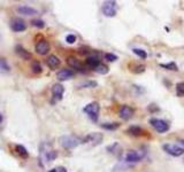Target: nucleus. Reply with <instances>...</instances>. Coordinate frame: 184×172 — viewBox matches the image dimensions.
Listing matches in <instances>:
<instances>
[{"label": "nucleus", "mask_w": 184, "mask_h": 172, "mask_svg": "<svg viewBox=\"0 0 184 172\" xmlns=\"http://www.w3.org/2000/svg\"><path fill=\"white\" fill-rule=\"evenodd\" d=\"M143 156H144V154L138 153L137 150H129L125 155V161L128 163H137V162H140Z\"/></svg>", "instance_id": "8"}, {"label": "nucleus", "mask_w": 184, "mask_h": 172, "mask_svg": "<svg viewBox=\"0 0 184 172\" xmlns=\"http://www.w3.org/2000/svg\"><path fill=\"white\" fill-rule=\"evenodd\" d=\"M164 150L166 152L167 154H169L171 156H175V157H177V156H181V155H183L184 154V150L181 148V147H178L176 143L175 145H171V143H164Z\"/></svg>", "instance_id": "5"}, {"label": "nucleus", "mask_w": 184, "mask_h": 172, "mask_svg": "<svg viewBox=\"0 0 184 172\" xmlns=\"http://www.w3.org/2000/svg\"><path fill=\"white\" fill-rule=\"evenodd\" d=\"M160 67L161 68H164V69H167V70H173V71H177L178 68L177 65H176V63L175 62H169V63H161L160 64Z\"/></svg>", "instance_id": "22"}, {"label": "nucleus", "mask_w": 184, "mask_h": 172, "mask_svg": "<svg viewBox=\"0 0 184 172\" xmlns=\"http://www.w3.org/2000/svg\"><path fill=\"white\" fill-rule=\"evenodd\" d=\"M31 24H32L33 26H36V28H39V29H43L44 26H45V22L43 21V20H32L31 21Z\"/></svg>", "instance_id": "25"}, {"label": "nucleus", "mask_w": 184, "mask_h": 172, "mask_svg": "<svg viewBox=\"0 0 184 172\" xmlns=\"http://www.w3.org/2000/svg\"><path fill=\"white\" fill-rule=\"evenodd\" d=\"M35 51L40 55H46L50 51V44L46 40H40L35 46Z\"/></svg>", "instance_id": "10"}, {"label": "nucleus", "mask_w": 184, "mask_h": 172, "mask_svg": "<svg viewBox=\"0 0 184 172\" xmlns=\"http://www.w3.org/2000/svg\"><path fill=\"white\" fill-rule=\"evenodd\" d=\"M59 141L60 145L66 149H72L78 146L79 143H82V139H79L78 137H75V135H62L60 137Z\"/></svg>", "instance_id": "1"}, {"label": "nucleus", "mask_w": 184, "mask_h": 172, "mask_svg": "<svg viewBox=\"0 0 184 172\" xmlns=\"http://www.w3.org/2000/svg\"><path fill=\"white\" fill-rule=\"evenodd\" d=\"M67 63L69 64L72 69H76V70H82L83 69V65L79 62V60H77V59H75V57L72 56H69L67 59Z\"/></svg>", "instance_id": "16"}, {"label": "nucleus", "mask_w": 184, "mask_h": 172, "mask_svg": "<svg viewBox=\"0 0 184 172\" xmlns=\"http://www.w3.org/2000/svg\"><path fill=\"white\" fill-rule=\"evenodd\" d=\"M96 86H97L96 82H86V83L81 84L78 87L79 89H86V87H96Z\"/></svg>", "instance_id": "28"}, {"label": "nucleus", "mask_w": 184, "mask_h": 172, "mask_svg": "<svg viewBox=\"0 0 184 172\" xmlns=\"http://www.w3.org/2000/svg\"><path fill=\"white\" fill-rule=\"evenodd\" d=\"M144 71H145V65H143V64L136 65L135 69H132V72H135V74H142Z\"/></svg>", "instance_id": "31"}, {"label": "nucleus", "mask_w": 184, "mask_h": 172, "mask_svg": "<svg viewBox=\"0 0 184 172\" xmlns=\"http://www.w3.org/2000/svg\"><path fill=\"white\" fill-rule=\"evenodd\" d=\"M1 122H2V115L0 114V123H1Z\"/></svg>", "instance_id": "35"}, {"label": "nucleus", "mask_w": 184, "mask_h": 172, "mask_svg": "<svg viewBox=\"0 0 184 172\" xmlns=\"http://www.w3.org/2000/svg\"><path fill=\"white\" fill-rule=\"evenodd\" d=\"M46 63H47V65H48L51 69H55V68H58L60 65V59L52 54V55H50V56L47 57Z\"/></svg>", "instance_id": "15"}, {"label": "nucleus", "mask_w": 184, "mask_h": 172, "mask_svg": "<svg viewBox=\"0 0 184 172\" xmlns=\"http://www.w3.org/2000/svg\"><path fill=\"white\" fill-rule=\"evenodd\" d=\"M103 134L101 133H97V132H94V133H90L89 135H86L85 138L82 140V143H91L93 146H97L99 143H101V141H103Z\"/></svg>", "instance_id": "6"}, {"label": "nucleus", "mask_w": 184, "mask_h": 172, "mask_svg": "<svg viewBox=\"0 0 184 172\" xmlns=\"http://www.w3.org/2000/svg\"><path fill=\"white\" fill-rule=\"evenodd\" d=\"M176 94H177L178 96L184 95V82L178 83L177 85H176Z\"/></svg>", "instance_id": "26"}, {"label": "nucleus", "mask_w": 184, "mask_h": 172, "mask_svg": "<svg viewBox=\"0 0 184 172\" xmlns=\"http://www.w3.org/2000/svg\"><path fill=\"white\" fill-rule=\"evenodd\" d=\"M101 128L108 130V131H114L120 128V124L118 123H105V124H101Z\"/></svg>", "instance_id": "21"}, {"label": "nucleus", "mask_w": 184, "mask_h": 172, "mask_svg": "<svg viewBox=\"0 0 184 172\" xmlns=\"http://www.w3.org/2000/svg\"><path fill=\"white\" fill-rule=\"evenodd\" d=\"M99 64H100V61H99L98 57H94V56H90L86 59V65H89L90 68H93V69H96L97 67H98Z\"/></svg>", "instance_id": "17"}, {"label": "nucleus", "mask_w": 184, "mask_h": 172, "mask_svg": "<svg viewBox=\"0 0 184 172\" xmlns=\"http://www.w3.org/2000/svg\"><path fill=\"white\" fill-rule=\"evenodd\" d=\"M57 156H58V153L54 152V150H51V152H48V153L46 154V158H47V161H54V159L57 158Z\"/></svg>", "instance_id": "29"}, {"label": "nucleus", "mask_w": 184, "mask_h": 172, "mask_svg": "<svg viewBox=\"0 0 184 172\" xmlns=\"http://www.w3.org/2000/svg\"><path fill=\"white\" fill-rule=\"evenodd\" d=\"M66 41L68 44H74V43L76 41V36H74V35H68L66 37Z\"/></svg>", "instance_id": "32"}, {"label": "nucleus", "mask_w": 184, "mask_h": 172, "mask_svg": "<svg viewBox=\"0 0 184 172\" xmlns=\"http://www.w3.org/2000/svg\"><path fill=\"white\" fill-rule=\"evenodd\" d=\"M128 133L131 134V135H136V137H137V135H140V134L144 133V131H143V128H139V126H137V125H136V126L133 125V126H130V128H128Z\"/></svg>", "instance_id": "19"}, {"label": "nucleus", "mask_w": 184, "mask_h": 172, "mask_svg": "<svg viewBox=\"0 0 184 172\" xmlns=\"http://www.w3.org/2000/svg\"><path fill=\"white\" fill-rule=\"evenodd\" d=\"M31 69H32L33 74H40L41 72V65L39 64V62H32Z\"/></svg>", "instance_id": "27"}, {"label": "nucleus", "mask_w": 184, "mask_h": 172, "mask_svg": "<svg viewBox=\"0 0 184 172\" xmlns=\"http://www.w3.org/2000/svg\"><path fill=\"white\" fill-rule=\"evenodd\" d=\"M11 28L15 32H22L26 30V24L23 20L19 19V17H15V19L11 21Z\"/></svg>", "instance_id": "7"}, {"label": "nucleus", "mask_w": 184, "mask_h": 172, "mask_svg": "<svg viewBox=\"0 0 184 172\" xmlns=\"http://www.w3.org/2000/svg\"><path fill=\"white\" fill-rule=\"evenodd\" d=\"M15 149H16V152H17V154L20 155L21 157H24V158H26V157L29 156L28 150H26V148L22 146V145H16V146H15Z\"/></svg>", "instance_id": "20"}, {"label": "nucleus", "mask_w": 184, "mask_h": 172, "mask_svg": "<svg viewBox=\"0 0 184 172\" xmlns=\"http://www.w3.org/2000/svg\"><path fill=\"white\" fill-rule=\"evenodd\" d=\"M75 76V72L72 70H69V69H62V70H60L58 74H57V78L61 80V82H63V80H67V79H70L72 77Z\"/></svg>", "instance_id": "13"}, {"label": "nucleus", "mask_w": 184, "mask_h": 172, "mask_svg": "<svg viewBox=\"0 0 184 172\" xmlns=\"http://www.w3.org/2000/svg\"><path fill=\"white\" fill-rule=\"evenodd\" d=\"M48 172H58V171H57V169H52V170H50Z\"/></svg>", "instance_id": "34"}, {"label": "nucleus", "mask_w": 184, "mask_h": 172, "mask_svg": "<svg viewBox=\"0 0 184 172\" xmlns=\"http://www.w3.org/2000/svg\"><path fill=\"white\" fill-rule=\"evenodd\" d=\"M105 59L107 60V61H109V62H114V61L118 60V56H116L115 54H112V53H106Z\"/></svg>", "instance_id": "30"}, {"label": "nucleus", "mask_w": 184, "mask_h": 172, "mask_svg": "<svg viewBox=\"0 0 184 172\" xmlns=\"http://www.w3.org/2000/svg\"><path fill=\"white\" fill-rule=\"evenodd\" d=\"M132 52H133L136 55H138L140 59H143V60H145V59L147 57V53H146V51L143 50V48H133Z\"/></svg>", "instance_id": "24"}, {"label": "nucleus", "mask_w": 184, "mask_h": 172, "mask_svg": "<svg viewBox=\"0 0 184 172\" xmlns=\"http://www.w3.org/2000/svg\"><path fill=\"white\" fill-rule=\"evenodd\" d=\"M133 113H135L133 108L129 107V106H127V104L122 106V107L120 108V110H118V115H120V117H121L122 119H124V121L130 119V118L132 117V115H133Z\"/></svg>", "instance_id": "9"}, {"label": "nucleus", "mask_w": 184, "mask_h": 172, "mask_svg": "<svg viewBox=\"0 0 184 172\" xmlns=\"http://www.w3.org/2000/svg\"><path fill=\"white\" fill-rule=\"evenodd\" d=\"M94 71H96V72H98L99 75H106V74L108 72V67H107V65H105V64L100 63L98 67L94 69Z\"/></svg>", "instance_id": "23"}, {"label": "nucleus", "mask_w": 184, "mask_h": 172, "mask_svg": "<svg viewBox=\"0 0 184 172\" xmlns=\"http://www.w3.org/2000/svg\"><path fill=\"white\" fill-rule=\"evenodd\" d=\"M15 52H16V54H17L21 59H23V60H30V59H31V53H29L26 48H23V47L20 46V45H17V46L15 47Z\"/></svg>", "instance_id": "14"}, {"label": "nucleus", "mask_w": 184, "mask_h": 172, "mask_svg": "<svg viewBox=\"0 0 184 172\" xmlns=\"http://www.w3.org/2000/svg\"><path fill=\"white\" fill-rule=\"evenodd\" d=\"M99 110H100V107H99L98 102H91L89 104H86L85 107L83 108V111L87 114V116L91 118L92 122H97L99 117Z\"/></svg>", "instance_id": "2"}, {"label": "nucleus", "mask_w": 184, "mask_h": 172, "mask_svg": "<svg viewBox=\"0 0 184 172\" xmlns=\"http://www.w3.org/2000/svg\"><path fill=\"white\" fill-rule=\"evenodd\" d=\"M17 13L22 14V15H26V16H31V15H36L38 14V11L33 7L26 6V5H22V6H19L16 8Z\"/></svg>", "instance_id": "12"}, {"label": "nucleus", "mask_w": 184, "mask_h": 172, "mask_svg": "<svg viewBox=\"0 0 184 172\" xmlns=\"http://www.w3.org/2000/svg\"><path fill=\"white\" fill-rule=\"evenodd\" d=\"M63 93H65V87L61 85V84H54L52 87V95L54 98V100L57 101H60L63 96Z\"/></svg>", "instance_id": "11"}, {"label": "nucleus", "mask_w": 184, "mask_h": 172, "mask_svg": "<svg viewBox=\"0 0 184 172\" xmlns=\"http://www.w3.org/2000/svg\"><path fill=\"white\" fill-rule=\"evenodd\" d=\"M11 71V67L5 59H0V74H7Z\"/></svg>", "instance_id": "18"}, {"label": "nucleus", "mask_w": 184, "mask_h": 172, "mask_svg": "<svg viewBox=\"0 0 184 172\" xmlns=\"http://www.w3.org/2000/svg\"><path fill=\"white\" fill-rule=\"evenodd\" d=\"M150 124L154 128V130L159 133H166L167 131H169V124L164 119H159V118H151Z\"/></svg>", "instance_id": "3"}, {"label": "nucleus", "mask_w": 184, "mask_h": 172, "mask_svg": "<svg viewBox=\"0 0 184 172\" xmlns=\"http://www.w3.org/2000/svg\"><path fill=\"white\" fill-rule=\"evenodd\" d=\"M103 14L107 17H113L116 15V2L115 1H105L101 7Z\"/></svg>", "instance_id": "4"}, {"label": "nucleus", "mask_w": 184, "mask_h": 172, "mask_svg": "<svg viewBox=\"0 0 184 172\" xmlns=\"http://www.w3.org/2000/svg\"><path fill=\"white\" fill-rule=\"evenodd\" d=\"M176 145H177L178 147H181V148H182V149L184 150V140H179L177 143H176Z\"/></svg>", "instance_id": "33"}]
</instances>
